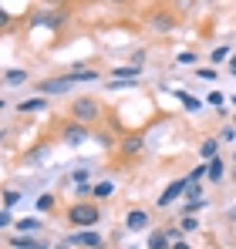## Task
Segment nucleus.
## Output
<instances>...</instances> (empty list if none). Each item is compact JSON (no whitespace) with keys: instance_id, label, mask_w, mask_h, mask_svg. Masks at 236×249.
Returning a JSON list of instances; mask_svg holds the SVG:
<instances>
[{"instance_id":"72a5a7b5","label":"nucleus","mask_w":236,"mask_h":249,"mask_svg":"<svg viewBox=\"0 0 236 249\" xmlns=\"http://www.w3.org/2000/svg\"><path fill=\"white\" fill-rule=\"evenodd\" d=\"M230 71H233V74H236V54H233V57H230Z\"/></svg>"},{"instance_id":"9d476101","label":"nucleus","mask_w":236,"mask_h":249,"mask_svg":"<svg viewBox=\"0 0 236 249\" xmlns=\"http://www.w3.org/2000/svg\"><path fill=\"white\" fill-rule=\"evenodd\" d=\"M118 148H121V155H128V159H132V155H138V152L145 148V135H142V131H135V135H125Z\"/></svg>"},{"instance_id":"423d86ee","label":"nucleus","mask_w":236,"mask_h":249,"mask_svg":"<svg viewBox=\"0 0 236 249\" xmlns=\"http://www.w3.org/2000/svg\"><path fill=\"white\" fill-rule=\"evenodd\" d=\"M68 246H78V249H98L101 246V236L95 229H75L68 236Z\"/></svg>"},{"instance_id":"cd10ccee","label":"nucleus","mask_w":236,"mask_h":249,"mask_svg":"<svg viewBox=\"0 0 236 249\" xmlns=\"http://www.w3.org/2000/svg\"><path fill=\"white\" fill-rule=\"evenodd\" d=\"M71 178H75V185H84V182H88V168H75Z\"/></svg>"},{"instance_id":"c9c22d12","label":"nucleus","mask_w":236,"mask_h":249,"mask_svg":"<svg viewBox=\"0 0 236 249\" xmlns=\"http://www.w3.org/2000/svg\"><path fill=\"white\" fill-rule=\"evenodd\" d=\"M112 3H132V0H112Z\"/></svg>"},{"instance_id":"20e7f679","label":"nucleus","mask_w":236,"mask_h":249,"mask_svg":"<svg viewBox=\"0 0 236 249\" xmlns=\"http://www.w3.org/2000/svg\"><path fill=\"white\" fill-rule=\"evenodd\" d=\"M78 84V78L75 74H64V78H47V81L38 84V91L44 94V98H51V94H64L68 88H75Z\"/></svg>"},{"instance_id":"4468645a","label":"nucleus","mask_w":236,"mask_h":249,"mask_svg":"<svg viewBox=\"0 0 236 249\" xmlns=\"http://www.w3.org/2000/svg\"><path fill=\"white\" fill-rule=\"evenodd\" d=\"M145 249H172V239H169V232L165 229H156L152 236H149V246Z\"/></svg>"},{"instance_id":"c756f323","label":"nucleus","mask_w":236,"mask_h":249,"mask_svg":"<svg viewBox=\"0 0 236 249\" xmlns=\"http://www.w3.org/2000/svg\"><path fill=\"white\" fill-rule=\"evenodd\" d=\"M206 101H209V105H213V108H223V101H226V98H223V94H219V91H213V94H209V98H206Z\"/></svg>"},{"instance_id":"c85d7f7f","label":"nucleus","mask_w":236,"mask_h":249,"mask_svg":"<svg viewBox=\"0 0 236 249\" xmlns=\"http://www.w3.org/2000/svg\"><path fill=\"white\" fill-rule=\"evenodd\" d=\"M199 78L202 81H216V68H199Z\"/></svg>"},{"instance_id":"6ab92c4d","label":"nucleus","mask_w":236,"mask_h":249,"mask_svg":"<svg viewBox=\"0 0 236 249\" xmlns=\"http://www.w3.org/2000/svg\"><path fill=\"white\" fill-rule=\"evenodd\" d=\"M199 199H202L199 182H186V202H199Z\"/></svg>"},{"instance_id":"b1692460","label":"nucleus","mask_w":236,"mask_h":249,"mask_svg":"<svg viewBox=\"0 0 236 249\" xmlns=\"http://www.w3.org/2000/svg\"><path fill=\"white\" fill-rule=\"evenodd\" d=\"M226 57H233V54H230V44H223V47L213 51V64H216V61H226Z\"/></svg>"},{"instance_id":"4c0bfd02","label":"nucleus","mask_w":236,"mask_h":249,"mask_svg":"<svg viewBox=\"0 0 236 249\" xmlns=\"http://www.w3.org/2000/svg\"><path fill=\"white\" fill-rule=\"evenodd\" d=\"M38 249H51V246H38Z\"/></svg>"},{"instance_id":"0eeeda50","label":"nucleus","mask_w":236,"mask_h":249,"mask_svg":"<svg viewBox=\"0 0 236 249\" xmlns=\"http://www.w3.org/2000/svg\"><path fill=\"white\" fill-rule=\"evenodd\" d=\"M182 196H186V178H176V182H169V185H165V192L158 196L156 202H158V209H169L176 199H182Z\"/></svg>"},{"instance_id":"2eb2a0df","label":"nucleus","mask_w":236,"mask_h":249,"mask_svg":"<svg viewBox=\"0 0 236 249\" xmlns=\"http://www.w3.org/2000/svg\"><path fill=\"white\" fill-rule=\"evenodd\" d=\"M199 155H202V162H213V159H219V142H216V138H206V142L199 145Z\"/></svg>"},{"instance_id":"7c9ffc66","label":"nucleus","mask_w":236,"mask_h":249,"mask_svg":"<svg viewBox=\"0 0 236 249\" xmlns=\"http://www.w3.org/2000/svg\"><path fill=\"white\" fill-rule=\"evenodd\" d=\"M219 138H223V142H233V138H236V128H233V124H226V128H223V135H219Z\"/></svg>"},{"instance_id":"58836bf2","label":"nucleus","mask_w":236,"mask_h":249,"mask_svg":"<svg viewBox=\"0 0 236 249\" xmlns=\"http://www.w3.org/2000/svg\"><path fill=\"white\" fill-rule=\"evenodd\" d=\"M233 178H236V168H233Z\"/></svg>"},{"instance_id":"f03ea898","label":"nucleus","mask_w":236,"mask_h":249,"mask_svg":"<svg viewBox=\"0 0 236 249\" xmlns=\"http://www.w3.org/2000/svg\"><path fill=\"white\" fill-rule=\"evenodd\" d=\"M71 115L81 124H95L101 118V101L91 98V94H81V98H75V105H71Z\"/></svg>"},{"instance_id":"f704fd0d","label":"nucleus","mask_w":236,"mask_h":249,"mask_svg":"<svg viewBox=\"0 0 236 249\" xmlns=\"http://www.w3.org/2000/svg\"><path fill=\"white\" fill-rule=\"evenodd\" d=\"M54 249H71V246H68V243H61V246H54Z\"/></svg>"},{"instance_id":"2f4dec72","label":"nucleus","mask_w":236,"mask_h":249,"mask_svg":"<svg viewBox=\"0 0 236 249\" xmlns=\"http://www.w3.org/2000/svg\"><path fill=\"white\" fill-rule=\"evenodd\" d=\"M132 64H138V68H142V64H145V51H135V54H132Z\"/></svg>"},{"instance_id":"aec40b11","label":"nucleus","mask_w":236,"mask_h":249,"mask_svg":"<svg viewBox=\"0 0 236 249\" xmlns=\"http://www.w3.org/2000/svg\"><path fill=\"white\" fill-rule=\"evenodd\" d=\"M112 192H115V185H112V182H98V185H95V192H91V196H95V199H108V196H112Z\"/></svg>"},{"instance_id":"f8f14e48","label":"nucleus","mask_w":236,"mask_h":249,"mask_svg":"<svg viewBox=\"0 0 236 249\" xmlns=\"http://www.w3.org/2000/svg\"><path fill=\"white\" fill-rule=\"evenodd\" d=\"M14 226H17V236H34V232H40V219H34V215L17 219Z\"/></svg>"},{"instance_id":"6e6552de","label":"nucleus","mask_w":236,"mask_h":249,"mask_svg":"<svg viewBox=\"0 0 236 249\" xmlns=\"http://www.w3.org/2000/svg\"><path fill=\"white\" fill-rule=\"evenodd\" d=\"M125 229H128V232L149 229V212H145V209H128V212H125Z\"/></svg>"},{"instance_id":"ddd939ff","label":"nucleus","mask_w":236,"mask_h":249,"mask_svg":"<svg viewBox=\"0 0 236 249\" xmlns=\"http://www.w3.org/2000/svg\"><path fill=\"white\" fill-rule=\"evenodd\" d=\"M27 78H31V74H27L24 68H7V71H3V88H14V84H24Z\"/></svg>"},{"instance_id":"9b49d317","label":"nucleus","mask_w":236,"mask_h":249,"mask_svg":"<svg viewBox=\"0 0 236 249\" xmlns=\"http://www.w3.org/2000/svg\"><path fill=\"white\" fill-rule=\"evenodd\" d=\"M44 108H47V98H44V94H40V98H27V101L17 105L20 115H38V111H44Z\"/></svg>"},{"instance_id":"412c9836","label":"nucleus","mask_w":236,"mask_h":249,"mask_svg":"<svg viewBox=\"0 0 236 249\" xmlns=\"http://www.w3.org/2000/svg\"><path fill=\"white\" fill-rule=\"evenodd\" d=\"M179 229H182V232H196L199 219H196V215H182V219H179Z\"/></svg>"},{"instance_id":"e433bc0d","label":"nucleus","mask_w":236,"mask_h":249,"mask_svg":"<svg viewBox=\"0 0 236 249\" xmlns=\"http://www.w3.org/2000/svg\"><path fill=\"white\" fill-rule=\"evenodd\" d=\"M47 3H64V0H47Z\"/></svg>"},{"instance_id":"5701e85b","label":"nucleus","mask_w":236,"mask_h":249,"mask_svg":"<svg viewBox=\"0 0 236 249\" xmlns=\"http://www.w3.org/2000/svg\"><path fill=\"white\" fill-rule=\"evenodd\" d=\"M17 202H20V192H17V189H7V192H3V209H14Z\"/></svg>"},{"instance_id":"f3484780","label":"nucleus","mask_w":236,"mask_h":249,"mask_svg":"<svg viewBox=\"0 0 236 249\" xmlns=\"http://www.w3.org/2000/svg\"><path fill=\"white\" fill-rule=\"evenodd\" d=\"M10 246H14V249H38L40 243L34 239V236H14V239H10Z\"/></svg>"},{"instance_id":"f257e3e1","label":"nucleus","mask_w":236,"mask_h":249,"mask_svg":"<svg viewBox=\"0 0 236 249\" xmlns=\"http://www.w3.org/2000/svg\"><path fill=\"white\" fill-rule=\"evenodd\" d=\"M68 222H71V229H95L101 222V209L95 202H75L68 209Z\"/></svg>"},{"instance_id":"473e14b6","label":"nucleus","mask_w":236,"mask_h":249,"mask_svg":"<svg viewBox=\"0 0 236 249\" xmlns=\"http://www.w3.org/2000/svg\"><path fill=\"white\" fill-rule=\"evenodd\" d=\"M172 249H193V246H189L186 239H179V243H172Z\"/></svg>"},{"instance_id":"dca6fc26","label":"nucleus","mask_w":236,"mask_h":249,"mask_svg":"<svg viewBox=\"0 0 236 249\" xmlns=\"http://www.w3.org/2000/svg\"><path fill=\"white\" fill-rule=\"evenodd\" d=\"M226 175V165H223V159H213V162H206V178L209 182H219Z\"/></svg>"},{"instance_id":"a878e982","label":"nucleus","mask_w":236,"mask_h":249,"mask_svg":"<svg viewBox=\"0 0 236 249\" xmlns=\"http://www.w3.org/2000/svg\"><path fill=\"white\" fill-rule=\"evenodd\" d=\"M54 209V196H38V212H47Z\"/></svg>"},{"instance_id":"39448f33","label":"nucleus","mask_w":236,"mask_h":249,"mask_svg":"<svg viewBox=\"0 0 236 249\" xmlns=\"http://www.w3.org/2000/svg\"><path fill=\"white\" fill-rule=\"evenodd\" d=\"M68 20V14L64 10H40L31 17V27H47V31H58L61 24Z\"/></svg>"},{"instance_id":"bb28decb","label":"nucleus","mask_w":236,"mask_h":249,"mask_svg":"<svg viewBox=\"0 0 236 249\" xmlns=\"http://www.w3.org/2000/svg\"><path fill=\"white\" fill-rule=\"evenodd\" d=\"M7 226H14V215H10V209L0 206V229H7Z\"/></svg>"},{"instance_id":"a211bd4d","label":"nucleus","mask_w":236,"mask_h":249,"mask_svg":"<svg viewBox=\"0 0 236 249\" xmlns=\"http://www.w3.org/2000/svg\"><path fill=\"white\" fill-rule=\"evenodd\" d=\"M172 94H176V98H179V101H182V105H186L189 111H199V98L186 94V91H179V88H172Z\"/></svg>"},{"instance_id":"393cba45","label":"nucleus","mask_w":236,"mask_h":249,"mask_svg":"<svg viewBox=\"0 0 236 249\" xmlns=\"http://www.w3.org/2000/svg\"><path fill=\"white\" fill-rule=\"evenodd\" d=\"M199 178H206V162H202V165H196L189 175H186V182H199Z\"/></svg>"},{"instance_id":"1a4fd4ad","label":"nucleus","mask_w":236,"mask_h":249,"mask_svg":"<svg viewBox=\"0 0 236 249\" xmlns=\"http://www.w3.org/2000/svg\"><path fill=\"white\" fill-rule=\"evenodd\" d=\"M149 27H152L156 34H169V31L176 27V17H172L169 10H156V14H149Z\"/></svg>"},{"instance_id":"7ed1b4c3","label":"nucleus","mask_w":236,"mask_h":249,"mask_svg":"<svg viewBox=\"0 0 236 249\" xmlns=\"http://www.w3.org/2000/svg\"><path fill=\"white\" fill-rule=\"evenodd\" d=\"M88 135H91V131H88V124L75 122V118H71L68 124H61V142H64V145H84V142H88Z\"/></svg>"},{"instance_id":"4be33fe9","label":"nucleus","mask_w":236,"mask_h":249,"mask_svg":"<svg viewBox=\"0 0 236 249\" xmlns=\"http://www.w3.org/2000/svg\"><path fill=\"white\" fill-rule=\"evenodd\" d=\"M176 61H179L182 68H189V64H196L199 57H196V51H179V54H176Z\"/></svg>"}]
</instances>
